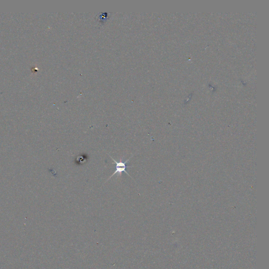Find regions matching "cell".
<instances>
[{"label":"cell","mask_w":269,"mask_h":269,"mask_svg":"<svg viewBox=\"0 0 269 269\" xmlns=\"http://www.w3.org/2000/svg\"><path fill=\"white\" fill-rule=\"evenodd\" d=\"M110 156V157L111 158V159H112L114 161L113 163L115 164H116V166H115V171H114V173L113 174H112V175H111V176L109 178V179H108L107 180H109V179H110L111 177H112L113 176L115 175V174H116V173H117L118 176H121L122 175V173H123V172H125V173H126V174H127V175L129 176L130 178H132V177H130V176L129 175V174H128V173L126 171V168H127V166L126 165V164L127 163V162L129 160V159H130L131 158H132V157L133 156H132V157H130L129 159H127V160L126 161H125V162H123V161H122L123 158L121 159L119 161H117L116 160H115L114 159V158H113V157H111L110 156Z\"/></svg>","instance_id":"1"}]
</instances>
